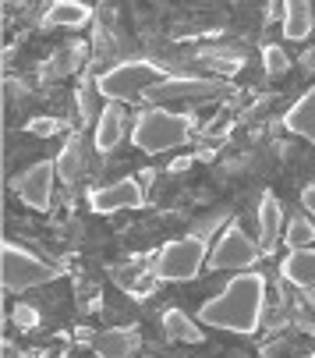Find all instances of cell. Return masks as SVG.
<instances>
[{
	"mask_svg": "<svg viewBox=\"0 0 315 358\" xmlns=\"http://www.w3.org/2000/svg\"><path fill=\"white\" fill-rule=\"evenodd\" d=\"M170 75L174 71H167L152 57H124V61H117L107 71L96 75V92L107 103H124V99H142L152 85L167 82Z\"/></svg>",
	"mask_w": 315,
	"mask_h": 358,
	"instance_id": "4",
	"label": "cell"
},
{
	"mask_svg": "<svg viewBox=\"0 0 315 358\" xmlns=\"http://www.w3.org/2000/svg\"><path fill=\"white\" fill-rule=\"evenodd\" d=\"M54 185H57V160H36L32 167H25L11 181L15 195L22 199V206H29L36 213L50 210V202H54Z\"/></svg>",
	"mask_w": 315,
	"mask_h": 358,
	"instance_id": "9",
	"label": "cell"
},
{
	"mask_svg": "<svg viewBox=\"0 0 315 358\" xmlns=\"http://www.w3.org/2000/svg\"><path fill=\"white\" fill-rule=\"evenodd\" d=\"M25 131H32V135H39V138H54V135H61V121H57V117H32V121L25 124Z\"/></svg>",
	"mask_w": 315,
	"mask_h": 358,
	"instance_id": "22",
	"label": "cell"
},
{
	"mask_svg": "<svg viewBox=\"0 0 315 358\" xmlns=\"http://www.w3.org/2000/svg\"><path fill=\"white\" fill-rule=\"evenodd\" d=\"M78 64H82V43H68L61 54L54 57V71H61V75L64 71H75Z\"/></svg>",
	"mask_w": 315,
	"mask_h": 358,
	"instance_id": "21",
	"label": "cell"
},
{
	"mask_svg": "<svg viewBox=\"0 0 315 358\" xmlns=\"http://www.w3.org/2000/svg\"><path fill=\"white\" fill-rule=\"evenodd\" d=\"M266 316V277L258 270H244L234 273L220 294L205 298L198 305V323L209 330H227V334H241L251 337L262 327Z\"/></svg>",
	"mask_w": 315,
	"mask_h": 358,
	"instance_id": "1",
	"label": "cell"
},
{
	"mask_svg": "<svg viewBox=\"0 0 315 358\" xmlns=\"http://www.w3.org/2000/svg\"><path fill=\"white\" fill-rule=\"evenodd\" d=\"M46 22L61 29H85L92 22V8L82 0H57V4L46 8Z\"/></svg>",
	"mask_w": 315,
	"mask_h": 358,
	"instance_id": "17",
	"label": "cell"
},
{
	"mask_svg": "<svg viewBox=\"0 0 315 358\" xmlns=\"http://www.w3.org/2000/svg\"><path fill=\"white\" fill-rule=\"evenodd\" d=\"M124 135H131V128H128V121H124L121 103H103V110H99V117H96V131H92L96 149H99V152H114Z\"/></svg>",
	"mask_w": 315,
	"mask_h": 358,
	"instance_id": "12",
	"label": "cell"
},
{
	"mask_svg": "<svg viewBox=\"0 0 315 358\" xmlns=\"http://www.w3.org/2000/svg\"><path fill=\"white\" fill-rule=\"evenodd\" d=\"M78 171H82V145H78V138H68L64 149H61V157H57V178L75 181Z\"/></svg>",
	"mask_w": 315,
	"mask_h": 358,
	"instance_id": "19",
	"label": "cell"
},
{
	"mask_svg": "<svg viewBox=\"0 0 315 358\" xmlns=\"http://www.w3.org/2000/svg\"><path fill=\"white\" fill-rule=\"evenodd\" d=\"M198 128V117L191 110H170V107H145L131 121V142L145 157H160V152L181 149L191 142Z\"/></svg>",
	"mask_w": 315,
	"mask_h": 358,
	"instance_id": "3",
	"label": "cell"
},
{
	"mask_svg": "<svg viewBox=\"0 0 315 358\" xmlns=\"http://www.w3.org/2000/svg\"><path fill=\"white\" fill-rule=\"evenodd\" d=\"M0 273H4V291H11V294L54 284L61 277L54 263H46L43 255H36L32 248H25L18 241H4V248H0Z\"/></svg>",
	"mask_w": 315,
	"mask_h": 358,
	"instance_id": "5",
	"label": "cell"
},
{
	"mask_svg": "<svg viewBox=\"0 0 315 358\" xmlns=\"http://www.w3.org/2000/svg\"><path fill=\"white\" fill-rule=\"evenodd\" d=\"M96 358H138L142 351V334L135 327H110L92 337Z\"/></svg>",
	"mask_w": 315,
	"mask_h": 358,
	"instance_id": "11",
	"label": "cell"
},
{
	"mask_svg": "<svg viewBox=\"0 0 315 358\" xmlns=\"http://www.w3.org/2000/svg\"><path fill=\"white\" fill-rule=\"evenodd\" d=\"M230 85L220 78H205V75H170L167 82L152 85L142 103L149 107H167V103H205L213 96H224Z\"/></svg>",
	"mask_w": 315,
	"mask_h": 358,
	"instance_id": "6",
	"label": "cell"
},
{
	"mask_svg": "<svg viewBox=\"0 0 315 358\" xmlns=\"http://www.w3.org/2000/svg\"><path fill=\"white\" fill-rule=\"evenodd\" d=\"M262 64H266V75L270 78H284L291 71V57L284 54V46H277V43L262 46Z\"/></svg>",
	"mask_w": 315,
	"mask_h": 358,
	"instance_id": "20",
	"label": "cell"
},
{
	"mask_svg": "<svg viewBox=\"0 0 315 358\" xmlns=\"http://www.w3.org/2000/svg\"><path fill=\"white\" fill-rule=\"evenodd\" d=\"M284 241H287L291 252H298V248H315V220H312L305 210L294 213L291 224H287V231H284Z\"/></svg>",
	"mask_w": 315,
	"mask_h": 358,
	"instance_id": "18",
	"label": "cell"
},
{
	"mask_svg": "<svg viewBox=\"0 0 315 358\" xmlns=\"http://www.w3.org/2000/svg\"><path fill=\"white\" fill-rule=\"evenodd\" d=\"M284 15V39L291 43H305L315 29V8L308 4V0H287V4L280 8Z\"/></svg>",
	"mask_w": 315,
	"mask_h": 358,
	"instance_id": "15",
	"label": "cell"
},
{
	"mask_svg": "<svg viewBox=\"0 0 315 358\" xmlns=\"http://www.w3.org/2000/svg\"><path fill=\"white\" fill-rule=\"evenodd\" d=\"M227 224H230L227 210L209 213L198 227H191V231L170 238L160 252H156L149 273H152L156 280H163V284H188V280H195V277L202 273V266H209L213 241H217V234H220Z\"/></svg>",
	"mask_w": 315,
	"mask_h": 358,
	"instance_id": "2",
	"label": "cell"
},
{
	"mask_svg": "<svg viewBox=\"0 0 315 358\" xmlns=\"http://www.w3.org/2000/svg\"><path fill=\"white\" fill-rule=\"evenodd\" d=\"M280 277L315 301V248H298L280 259Z\"/></svg>",
	"mask_w": 315,
	"mask_h": 358,
	"instance_id": "13",
	"label": "cell"
},
{
	"mask_svg": "<svg viewBox=\"0 0 315 358\" xmlns=\"http://www.w3.org/2000/svg\"><path fill=\"white\" fill-rule=\"evenodd\" d=\"M85 206L96 217H114L124 210H142L145 206V181L142 178H117L110 185H96L85 195Z\"/></svg>",
	"mask_w": 315,
	"mask_h": 358,
	"instance_id": "8",
	"label": "cell"
},
{
	"mask_svg": "<svg viewBox=\"0 0 315 358\" xmlns=\"http://www.w3.org/2000/svg\"><path fill=\"white\" fill-rule=\"evenodd\" d=\"M160 327H163V334H167L170 341H181V344H202V341H205L202 323L191 320L184 309H167V313L160 316Z\"/></svg>",
	"mask_w": 315,
	"mask_h": 358,
	"instance_id": "16",
	"label": "cell"
},
{
	"mask_svg": "<svg viewBox=\"0 0 315 358\" xmlns=\"http://www.w3.org/2000/svg\"><path fill=\"white\" fill-rule=\"evenodd\" d=\"M284 128L315 145V85H308L291 103V110L284 114Z\"/></svg>",
	"mask_w": 315,
	"mask_h": 358,
	"instance_id": "14",
	"label": "cell"
},
{
	"mask_svg": "<svg viewBox=\"0 0 315 358\" xmlns=\"http://www.w3.org/2000/svg\"><path fill=\"white\" fill-rule=\"evenodd\" d=\"M262 245L237 224V220H230L220 234H217V241H213V252H209V270H255V263L262 259Z\"/></svg>",
	"mask_w": 315,
	"mask_h": 358,
	"instance_id": "7",
	"label": "cell"
},
{
	"mask_svg": "<svg viewBox=\"0 0 315 358\" xmlns=\"http://www.w3.org/2000/svg\"><path fill=\"white\" fill-rule=\"evenodd\" d=\"M301 210H305V213L315 220V181L301 188Z\"/></svg>",
	"mask_w": 315,
	"mask_h": 358,
	"instance_id": "23",
	"label": "cell"
},
{
	"mask_svg": "<svg viewBox=\"0 0 315 358\" xmlns=\"http://www.w3.org/2000/svg\"><path fill=\"white\" fill-rule=\"evenodd\" d=\"M305 358H315V351H312V355H305Z\"/></svg>",
	"mask_w": 315,
	"mask_h": 358,
	"instance_id": "24",
	"label": "cell"
},
{
	"mask_svg": "<svg viewBox=\"0 0 315 358\" xmlns=\"http://www.w3.org/2000/svg\"><path fill=\"white\" fill-rule=\"evenodd\" d=\"M287 231V213H284V202L273 192H262L258 199V245L266 255L277 252V241Z\"/></svg>",
	"mask_w": 315,
	"mask_h": 358,
	"instance_id": "10",
	"label": "cell"
}]
</instances>
